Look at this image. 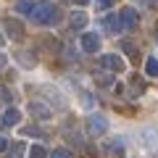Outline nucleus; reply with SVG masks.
<instances>
[{
    "label": "nucleus",
    "instance_id": "23",
    "mask_svg": "<svg viewBox=\"0 0 158 158\" xmlns=\"http://www.w3.org/2000/svg\"><path fill=\"white\" fill-rule=\"evenodd\" d=\"M69 142H74V145H82V140H79L77 132H69Z\"/></svg>",
    "mask_w": 158,
    "mask_h": 158
},
{
    "label": "nucleus",
    "instance_id": "11",
    "mask_svg": "<svg viewBox=\"0 0 158 158\" xmlns=\"http://www.w3.org/2000/svg\"><path fill=\"white\" fill-rule=\"evenodd\" d=\"M85 27H87V13L85 11H74L71 13V29L79 32V29H85Z\"/></svg>",
    "mask_w": 158,
    "mask_h": 158
},
{
    "label": "nucleus",
    "instance_id": "5",
    "mask_svg": "<svg viewBox=\"0 0 158 158\" xmlns=\"http://www.w3.org/2000/svg\"><path fill=\"white\" fill-rule=\"evenodd\" d=\"M82 50H85V53H98V50H100V34L85 32V34H82Z\"/></svg>",
    "mask_w": 158,
    "mask_h": 158
},
{
    "label": "nucleus",
    "instance_id": "27",
    "mask_svg": "<svg viewBox=\"0 0 158 158\" xmlns=\"http://www.w3.org/2000/svg\"><path fill=\"white\" fill-rule=\"evenodd\" d=\"M156 40H158V27H156Z\"/></svg>",
    "mask_w": 158,
    "mask_h": 158
},
{
    "label": "nucleus",
    "instance_id": "12",
    "mask_svg": "<svg viewBox=\"0 0 158 158\" xmlns=\"http://www.w3.org/2000/svg\"><path fill=\"white\" fill-rule=\"evenodd\" d=\"M34 8V0H16V6H13V11L19 13V16H29Z\"/></svg>",
    "mask_w": 158,
    "mask_h": 158
},
{
    "label": "nucleus",
    "instance_id": "17",
    "mask_svg": "<svg viewBox=\"0 0 158 158\" xmlns=\"http://www.w3.org/2000/svg\"><path fill=\"white\" fill-rule=\"evenodd\" d=\"M27 156L29 158H48V148H42V145H32L27 150Z\"/></svg>",
    "mask_w": 158,
    "mask_h": 158
},
{
    "label": "nucleus",
    "instance_id": "13",
    "mask_svg": "<svg viewBox=\"0 0 158 158\" xmlns=\"http://www.w3.org/2000/svg\"><path fill=\"white\" fill-rule=\"evenodd\" d=\"M145 74H148V77H158V56H148V61H145Z\"/></svg>",
    "mask_w": 158,
    "mask_h": 158
},
{
    "label": "nucleus",
    "instance_id": "20",
    "mask_svg": "<svg viewBox=\"0 0 158 158\" xmlns=\"http://www.w3.org/2000/svg\"><path fill=\"white\" fill-rule=\"evenodd\" d=\"M142 135H145V137H142V145H145V148H156V140H150L156 132H153V129H145Z\"/></svg>",
    "mask_w": 158,
    "mask_h": 158
},
{
    "label": "nucleus",
    "instance_id": "7",
    "mask_svg": "<svg viewBox=\"0 0 158 158\" xmlns=\"http://www.w3.org/2000/svg\"><path fill=\"white\" fill-rule=\"evenodd\" d=\"M29 113H32L34 118H40V121H45V118H50V116H53L50 108H48L45 103H40V100H32V103H29Z\"/></svg>",
    "mask_w": 158,
    "mask_h": 158
},
{
    "label": "nucleus",
    "instance_id": "8",
    "mask_svg": "<svg viewBox=\"0 0 158 158\" xmlns=\"http://www.w3.org/2000/svg\"><path fill=\"white\" fill-rule=\"evenodd\" d=\"M0 121H3V124L6 127H16L19 121H21V111H19V108H6V113H3V118H0Z\"/></svg>",
    "mask_w": 158,
    "mask_h": 158
},
{
    "label": "nucleus",
    "instance_id": "3",
    "mask_svg": "<svg viewBox=\"0 0 158 158\" xmlns=\"http://www.w3.org/2000/svg\"><path fill=\"white\" fill-rule=\"evenodd\" d=\"M98 63H100L103 69H108L111 74H124L127 71V61L118 53H103L100 58H98Z\"/></svg>",
    "mask_w": 158,
    "mask_h": 158
},
{
    "label": "nucleus",
    "instance_id": "22",
    "mask_svg": "<svg viewBox=\"0 0 158 158\" xmlns=\"http://www.w3.org/2000/svg\"><path fill=\"white\" fill-rule=\"evenodd\" d=\"M111 3H113V0H95V8H98V11H108Z\"/></svg>",
    "mask_w": 158,
    "mask_h": 158
},
{
    "label": "nucleus",
    "instance_id": "21",
    "mask_svg": "<svg viewBox=\"0 0 158 158\" xmlns=\"http://www.w3.org/2000/svg\"><path fill=\"white\" fill-rule=\"evenodd\" d=\"M48 158H71V153H69L66 148H56L53 153H48Z\"/></svg>",
    "mask_w": 158,
    "mask_h": 158
},
{
    "label": "nucleus",
    "instance_id": "24",
    "mask_svg": "<svg viewBox=\"0 0 158 158\" xmlns=\"http://www.w3.org/2000/svg\"><path fill=\"white\" fill-rule=\"evenodd\" d=\"M3 150H8V140H6V137H0V153H3Z\"/></svg>",
    "mask_w": 158,
    "mask_h": 158
},
{
    "label": "nucleus",
    "instance_id": "6",
    "mask_svg": "<svg viewBox=\"0 0 158 158\" xmlns=\"http://www.w3.org/2000/svg\"><path fill=\"white\" fill-rule=\"evenodd\" d=\"M3 27H6V34H8L11 40H21V37H24V24L19 21V19H6Z\"/></svg>",
    "mask_w": 158,
    "mask_h": 158
},
{
    "label": "nucleus",
    "instance_id": "16",
    "mask_svg": "<svg viewBox=\"0 0 158 158\" xmlns=\"http://www.w3.org/2000/svg\"><path fill=\"white\" fill-rule=\"evenodd\" d=\"M118 48H121V53H127V56H137V42H132V40H121Z\"/></svg>",
    "mask_w": 158,
    "mask_h": 158
},
{
    "label": "nucleus",
    "instance_id": "9",
    "mask_svg": "<svg viewBox=\"0 0 158 158\" xmlns=\"http://www.w3.org/2000/svg\"><path fill=\"white\" fill-rule=\"evenodd\" d=\"M124 153V140L121 137H113V140H108L106 145V156H121Z\"/></svg>",
    "mask_w": 158,
    "mask_h": 158
},
{
    "label": "nucleus",
    "instance_id": "15",
    "mask_svg": "<svg viewBox=\"0 0 158 158\" xmlns=\"http://www.w3.org/2000/svg\"><path fill=\"white\" fill-rule=\"evenodd\" d=\"M16 58H19V63H21V66H27V69H32L34 63H37V61H34V56H29V50H19Z\"/></svg>",
    "mask_w": 158,
    "mask_h": 158
},
{
    "label": "nucleus",
    "instance_id": "26",
    "mask_svg": "<svg viewBox=\"0 0 158 158\" xmlns=\"http://www.w3.org/2000/svg\"><path fill=\"white\" fill-rule=\"evenodd\" d=\"M74 3H77V6H87V3H90V0H74Z\"/></svg>",
    "mask_w": 158,
    "mask_h": 158
},
{
    "label": "nucleus",
    "instance_id": "2",
    "mask_svg": "<svg viewBox=\"0 0 158 158\" xmlns=\"http://www.w3.org/2000/svg\"><path fill=\"white\" fill-rule=\"evenodd\" d=\"M85 129H87L90 137H100V135L108 132V118L103 116V113H90L87 121H85Z\"/></svg>",
    "mask_w": 158,
    "mask_h": 158
},
{
    "label": "nucleus",
    "instance_id": "1",
    "mask_svg": "<svg viewBox=\"0 0 158 158\" xmlns=\"http://www.w3.org/2000/svg\"><path fill=\"white\" fill-rule=\"evenodd\" d=\"M32 21L40 24V27H53V24L61 21V8L56 6V3H50V0H40V3H34L32 8Z\"/></svg>",
    "mask_w": 158,
    "mask_h": 158
},
{
    "label": "nucleus",
    "instance_id": "25",
    "mask_svg": "<svg viewBox=\"0 0 158 158\" xmlns=\"http://www.w3.org/2000/svg\"><path fill=\"white\" fill-rule=\"evenodd\" d=\"M6 63H8V58H6V53H0V69L6 66Z\"/></svg>",
    "mask_w": 158,
    "mask_h": 158
},
{
    "label": "nucleus",
    "instance_id": "4",
    "mask_svg": "<svg viewBox=\"0 0 158 158\" xmlns=\"http://www.w3.org/2000/svg\"><path fill=\"white\" fill-rule=\"evenodd\" d=\"M137 11L132 6H127V8H121V11H118V27H121V32H127V29H132L137 24Z\"/></svg>",
    "mask_w": 158,
    "mask_h": 158
},
{
    "label": "nucleus",
    "instance_id": "10",
    "mask_svg": "<svg viewBox=\"0 0 158 158\" xmlns=\"http://www.w3.org/2000/svg\"><path fill=\"white\" fill-rule=\"evenodd\" d=\"M116 82V74H108V71H98L95 74V85L98 87H111Z\"/></svg>",
    "mask_w": 158,
    "mask_h": 158
},
{
    "label": "nucleus",
    "instance_id": "14",
    "mask_svg": "<svg viewBox=\"0 0 158 158\" xmlns=\"http://www.w3.org/2000/svg\"><path fill=\"white\" fill-rule=\"evenodd\" d=\"M103 27H106L108 32H113V34H116V32H121V27H118V16H113V13L103 19Z\"/></svg>",
    "mask_w": 158,
    "mask_h": 158
},
{
    "label": "nucleus",
    "instance_id": "19",
    "mask_svg": "<svg viewBox=\"0 0 158 158\" xmlns=\"http://www.w3.org/2000/svg\"><path fill=\"white\" fill-rule=\"evenodd\" d=\"M21 135H27V137H32V135H37V137H45V132L40 129V127H24V129H21Z\"/></svg>",
    "mask_w": 158,
    "mask_h": 158
},
{
    "label": "nucleus",
    "instance_id": "18",
    "mask_svg": "<svg viewBox=\"0 0 158 158\" xmlns=\"http://www.w3.org/2000/svg\"><path fill=\"white\" fill-rule=\"evenodd\" d=\"M24 153H27V145H24V142H16V145L11 148V158H24Z\"/></svg>",
    "mask_w": 158,
    "mask_h": 158
}]
</instances>
